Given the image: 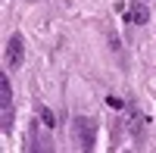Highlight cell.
Returning <instances> with one entry per match:
<instances>
[{
    "instance_id": "obj_7",
    "label": "cell",
    "mask_w": 156,
    "mask_h": 153,
    "mask_svg": "<svg viewBox=\"0 0 156 153\" xmlns=\"http://www.w3.org/2000/svg\"><path fill=\"white\" fill-rule=\"evenodd\" d=\"M106 103H109L112 109H122V97H115V94H112V97H106Z\"/></svg>"
},
{
    "instance_id": "obj_2",
    "label": "cell",
    "mask_w": 156,
    "mask_h": 153,
    "mask_svg": "<svg viewBox=\"0 0 156 153\" xmlns=\"http://www.w3.org/2000/svg\"><path fill=\"white\" fill-rule=\"evenodd\" d=\"M0 112H3V134H9L12 131V91L6 78H0Z\"/></svg>"
},
{
    "instance_id": "obj_3",
    "label": "cell",
    "mask_w": 156,
    "mask_h": 153,
    "mask_svg": "<svg viewBox=\"0 0 156 153\" xmlns=\"http://www.w3.org/2000/svg\"><path fill=\"white\" fill-rule=\"evenodd\" d=\"M22 53H25V50H22V37L12 34L9 41H6V66L9 69H19L22 66Z\"/></svg>"
},
{
    "instance_id": "obj_5",
    "label": "cell",
    "mask_w": 156,
    "mask_h": 153,
    "mask_svg": "<svg viewBox=\"0 0 156 153\" xmlns=\"http://www.w3.org/2000/svg\"><path fill=\"white\" fill-rule=\"evenodd\" d=\"M37 119H41V125H44V128H53V125H56V122H53V112H50L47 106H41V109H37Z\"/></svg>"
},
{
    "instance_id": "obj_6",
    "label": "cell",
    "mask_w": 156,
    "mask_h": 153,
    "mask_svg": "<svg viewBox=\"0 0 156 153\" xmlns=\"http://www.w3.org/2000/svg\"><path fill=\"white\" fill-rule=\"evenodd\" d=\"M34 153H53V150H50V141H47V137L41 141V134H34Z\"/></svg>"
},
{
    "instance_id": "obj_1",
    "label": "cell",
    "mask_w": 156,
    "mask_h": 153,
    "mask_svg": "<svg viewBox=\"0 0 156 153\" xmlns=\"http://www.w3.org/2000/svg\"><path fill=\"white\" fill-rule=\"evenodd\" d=\"M72 137H75V144H78L81 153H90V150H94V141H97V125H94V119L75 116V122H72Z\"/></svg>"
},
{
    "instance_id": "obj_8",
    "label": "cell",
    "mask_w": 156,
    "mask_h": 153,
    "mask_svg": "<svg viewBox=\"0 0 156 153\" xmlns=\"http://www.w3.org/2000/svg\"><path fill=\"white\" fill-rule=\"evenodd\" d=\"M125 153H128V150H125Z\"/></svg>"
},
{
    "instance_id": "obj_4",
    "label": "cell",
    "mask_w": 156,
    "mask_h": 153,
    "mask_svg": "<svg viewBox=\"0 0 156 153\" xmlns=\"http://www.w3.org/2000/svg\"><path fill=\"white\" fill-rule=\"evenodd\" d=\"M128 22H131V25H144V22H150V9L140 3V0H134V3L128 6Z\"/></svg>"
}]
</instances>
